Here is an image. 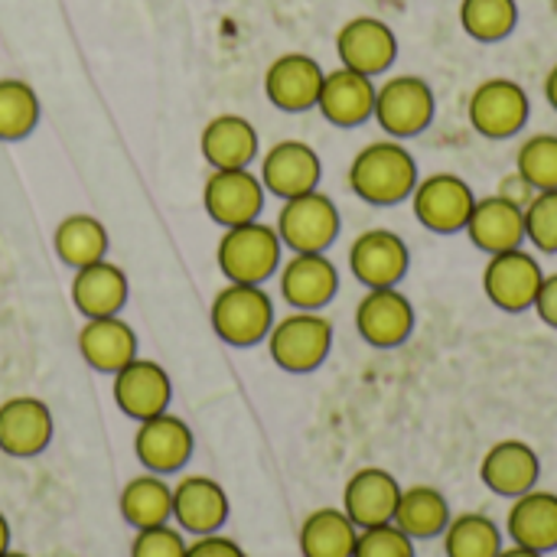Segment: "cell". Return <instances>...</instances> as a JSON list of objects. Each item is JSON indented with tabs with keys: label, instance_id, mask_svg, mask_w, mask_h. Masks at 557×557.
I'll use <instances>...</instances> for the list:
<instances>
[{
	"label": "cell",
	"instance_id": "obj_37",
	"mask_svg": "<svg viewBox=\"0 0 557 557\" xmlns=\"http://www.w3.org/2000/svg\"><path fill=\"white\" fill-rule=\"evenodd\" d=\"M525 242L557 255V189H539L525 202Z\"/></svg>",
	"mask_w": 557,
	"mask_h": 557
},
{
	"label": "cell",
	"instance_id": "obj_22",
	"mask_svg": "<svg viewBox=\"0 0 557 557\" xmlns=\"http://www.w3.org/2000/svg\"><path fill=\"white\" fill-rule=\"evenodd\" d=\"M539 476H542V460H539L535 447L525 441H516V437L496 441L480 460L483 486L503 499H516V496L535 490Z\"/></svg>",
	"mask_w": 557,
	"mask_h": 557
},
{
	"label": "cell",
	"instance_id": "obj_42",
	"mask_svg": "<svg viewBox=\"0 0 557 557\" xmlns=\"http://www.w3.org/2000/svg\"><path fill=\"white\" fill-rule=\"evenodd\" d=\"M545 101L557 111V62L548 69V75H545Z\"/></svg>",
	"mask_w": 557,
	"mask_h": 557
},
{
	"label": "cell",
	"instance_id": "obj_25",
	"mask_svg": "<svg viewBox=\"0 0 557 557\" xmlns=\"http://www.w3.org/2000/svg\"><path fill=\"white\" fill-rule=\"evenodd\" d=\"M503 532L512 545H522L542 555L557 552V493L535 486L509 499V516H506Z\"/></svg>",
	"mask_w": 557,
	"mask_h": 557
},
{
	"label": "cell",
	"instance_id": "obj_20",
	"mask_svg": "<svg viewBox=\"0 0 557 557\" xmlns=\"http://www.w3.org/2000/svg\"><path fill=\"white\" fill-rule=\"evenodd\" d=\"M323 65L307 52H284L264 72V95L274 108L300 114L317 108L323 88Z\"/></svg>",
	"mask_w": 557,
	"mask_h": 557
},
{
	"label": "cell",
	"instance_id": "obj_41",
	"mask_svg": "<svg viewBox=\"0 0 557 557\" xmlns=\"http://www.w3.org/2000/svg\"><path fill=\"white\" fill-rule=\"evenodd\" d=\"M532 310L539 313V320H542L545 326L557 330V274H545V281H542V287H539V297H535V307H532Z\"/></svg>",
	"mask_w": 557,
	"mask_h": 557
},
{
	"label": "cell",
	"instance_id": "obj_5",
	"mask_svg": "<svg viewBox=\"0 0 557 557\" xmlns=\"http://www.w3.org/2000/svg\"><path fill=\"white\" fill-rule=\"evenodd\" d=\"M434 111H437L434 88L421 75H408V72L392 75L375 88L372 121H379V127L395 140L424 134L434 121Z\"/></svg>",
	"mask_w": 557,
	"mask_h": 557
},
{
	"label": "cell",
	"instance_id": "obj_43",
	"mask_svg": "<svg viewBox=\"0 0 557 557\" xmlns=\"http://www.w3.org/2000/svg\"><path fill=\"white\" fill-rule=\"evenodd\" d=\"M496 557H548V555H542V552H532V548H522V545H512V542H509V545H506V548H503Z\"/></svg>",
	"mask_w": 557,
	"mask_h": 557
},
{
	"label": "cell",
	"instance_id": "obj_40",
	"mask_svg": "<svg viewBox=\"0 0 557 557\" xmlns=\"http://www.w3.org/2000/svg\"><path fill=\"white\" fill-rule=\"evenodd\" d=\"M186 557H248L245 548L235 539H225L222 532L215 535H199L196 542L186 545Z\"/></svg>",
	"mask_w": 557,
	"mask_h": 557
},
{
	"label": "cell",
	"instance_id": "obj_36",
	"mask_svg": "<svg viewBox=\"0 0 557 557\" xmlns=\"http://www.w3.org/2000/svg\"><path fill=\"white\" fill-rule=\"evenodd\" d=\"M516 176L529 189H557V134H532L516 150Z\"/></svg>",
	"mask_w": 557,
	"mask_h": 557
},
{
	"label": "cell",
	"instance_id": "obj_26",
	"mask_svg": "<svg viewBox=\"0 0 557 557\" xmlns=\"http://www.w3.org/2000/svg\"><path fill=\"white\" fill-rule=\"evenodd\" d=\"M127 297H131V281L108 258H101L88 268H78L72 274V307L85 320L117 317L124 310Z\"/></svg>",
	"mask_w": 557,
	"mask_h": 557
},
{
	"label": "cell",
	"instance_id": "obj_38",
	"mask_svg": "<svg viewBox=\"0 0 557 557\" xmlns=\"http://www.w3.org/2000/svg\"><path fill=\"white\" fill-rule=\"evenodd\" d=\"M352 557H418V552H414V539H408L395 522H385V525L359 529Z\"/></svg>",
	"mask_w": 557,
	"mask_h": 557
},
{
	"label": "cell",
	"instance_id": "obj_8",
	"mask_svg": "<svg viewBox=\"0 0 557 557\" xmlns=\"http://www.w3.org/2000/svg\"><path fill=\"white\" fill-rule=\"evenodd\" d=\"M476 199L480 196L473 193V186L463 176L431 173V176L418 180V186L411 193V212L428 232L454 235V232L467 228Z\"/></svg>",
	"mask_w": 557,
	"mask_h": 557
},
{
	"label": "cell",
	"instance_id": "obj_14",
	"mask_svg": "<svg viewBox=\"0 0 557 557\" xmlns=\"http://www.w3.org/2000/svg\"><path fill=\"white\" fill-rule=\"evenodd\" d=\"M356 330L372 349H395L414 333V304L398 287H369L356 304Z\"/></svg>",
	"mask_w": 557,
	"mask_h": 557
},
{
	"label": "cell",
	"instance_id": "obj_11",
	"mask_svg": "<svg viewBox=\"0 0 557 557\" xmlns=\"http://www.w3.org/2000/svg\"><path fill=\"white\" fill-rule=\"evenodd\" d=\"M411 268V251L405 238L392 228H366L349 245V271L369 287H398Z\"/></svg>",
	"mask_w": 557,
	"mask_h": 557
},
{
	"label": "cell",
	"instance_id": "obj_27",
	"mask_svg": "<svg viewBox=\"0 0 557 557\" xmlns=\"http://www.w3.org/2000/svg\"><path fill=\"white\" fill-rule=\"evenodd\" d=\"M78 356L85 359L88 369L114 375L131 359H137V333L131 330L127 320H121V313L85 320L78 330Z\"/></svg>",
	"mask_w": 557,
	"mask_h": 557
},
{
	"label": "cell",
	"instance_id": "obj_31",
	"mask_svg": "<svg viewBox=\"0 0 557 557\" xmlns=\"http://www.w3.org/2000/svg\"><path fill=\"white\" fill-rule=\"evenodd\" d=\"M359 529L343 512V506L313 509L300 525V555L304 557H352Z\"/></svg>",
	"mask_w": 557,
	"mask_h": 557
},
{
	"label": "cell",
	"instance_id": "obj_34",
	"mask_svg": "<svg viewBox=\"0 0 557 557\" xmlns=\"http://www.w3.org/2000/svg\"><path fill=\"white\" fill-rule=\"evenodd\" d=\"M519 23L516 0H460V26L476 42H503Z\"/></svg>",
	"mask_w": 557,
	"mask_h": 557
},
{
	"label": "cell",
	"instance_id": "obj_6",
	"mask_svg": "<svg viewBox=\"0 0 557 557\" xmlns=\"http://www.w3.org/2000/svg\"><path fill=\"white\" fill-rule=\"evenodd\" d=\"M470 127L486 140H509L525 131L532 117V98L529 91L506 75L486 78L470 91L467 101Z\"/></svg>",
	"mask_w": 557,
	"mask_h": 557
},
{
	"label": "cell",
	"instance_id": "obj_13",
	"mask_svg": "<svg viewBox=\"0 0 557 557\" xmlns=\"http://www.w3.org/2000/svg\"><path fill=\"white\" fill-rule=\"evenodd\" d=\"M111 395L114 405L124 418L131 421H147L157 418L163 411H170L173 401V382L166 375V369L160 362L150 359H131L124 369H117L111 375Z\"/></svg>",
	"mask_w": 557,
	"mask_h": 557
},
{
	"label": "cell",
	"instance_id": "obj_1",
	"mask_svg": "<svg viewBox=\"0 0 557 557\" xmlns=\"http://www.w3.org/2000/svg\"><path fill=\"white\" fill-rule=\"evenodd\" d=\"M418 180L414 153L395 137L366 144L349 163V189L369 206H398L411 199Z\"/></svg>",
	"mask_w": 557,
	"mask_h": 557
},
{
	"label": "cell",
	"instance_id": "obj_7",
	"mask_svg": "<svg viewBox=\"0 0 557 557\" xmlns=\"http://www.w3.org/2000/svg\"><path fill=\"white\" fill-rule=\"evenodd\" d=\"M277 235L284 248L297 251H326L339 238V209L323 189H310L304 196L284 199L277 212Z\"/></svg>",
	"mask_w": 557,
	"mask_h": 557
},
{
	"label": "cell",
	"instance_id": "obj_12",
	"mask_svg": "<svg viewBox=\"0 0 557 557\" xmlns=\"http://www.w3.org/2000/svg\"><path fill=\"white\" fill-rule=\"evenodd\" d=\"M264 183L258 173H251V166L242 170H212L202 189V202L212 222H219L222 228L232 225H245L261 219L264 209Z\"/></svg>",
	"mask_w": 557,
	"mask_h": 557
},
{
	"label": "cell",
	"instance_id": "obj_28",
	"mask_svg": "<svg viewBox=\"0 0 557 557\" xmlns=\"http://www.w3.org/2000/svg\"><path fill=\"white\" fill-rule=\"evenodd\" d=\"M199 150L212 170H242L258 157V131L242 114H215L199 134Z\"/></svg>",
	"mask_w": 557,
	"mask_h": 557
},
{
	"label": "cell",
	"instance_id": "obj_30",
	"mask_svg": "<svg viewBox=\"0 0 557 557\" xmlns=\"http://www.w3.org/2000/svg\"><path fill=\"white\" fill-rule=\"evenodd\" d=\"M117 509L134 532L166 525L173 522V486L157 473H140L124 483L117 496Z\"/></svg>",
	"mask_w": 557,
	"mask_h": 557
},
{
	"label": "cell",
	"instance_id": "obj_9",
	"mask_svg": "<svg viewBox=\"0 0 557 557\" xmlns=\"http://www.w3.org/2000/svg\"><path fill=\"white\" fill-rule=\"evenodd\" d=\"M542 281H545V271H542L539 258L525 248L490 255V261L483 268V294L490 297L493 307H499L506 313L532 310Z\"/></svg>",
	"mask_w": 557,
	"mask_h": 557
},
{
	"label": "cell",
	"instance_id": "obj_18",
	"mask_svg": "<svg viewBox=\"0 0 557 557\" xmlns=\"http://www.w3.org/2000/svg\"><path fill=\"white\" fill-rule=\"evenodd\" d=\"M463 232L473 242V248L486 255L522 248L525 245V202L512 199L509 193L483 196L476 199Z\"/></svg>",
	"mask_w": 557,
	"mask_h": 557
},
{
	"label": "cell",
	"instance_id": "obj_17",
	"mask_svg": "<svg viewBox=\"0 0 557 557\" xmlns=\"http://www.w3.org/2000/svg\"><path fill=\"white\" fill-rule=\"evenodd\" d=\"M55 434L52 411L42 398L13 395L0 405V450L13 460L39 457Z\"/></svg>",
	"mask_w": 557,
	"mask_h": 557
},
{
	"label": "cell",
	"instance_id": "obj_3",
	"mask_svg": "<svg viewBox=\"0 0 557 557\" xmlns=\"http://www.w3.org/2000/svg\"><path fill=\"white\" fill-rule=\"evenodd\" d=\"M264 343H268L271 362L281 372L307 375L326 362L333 349V323L320 310H294L274 320Z\"/></svg>",
	"mask_w": 557,
	"mask_h": 557
},
{
	"label": "cell",
	"instance_id": "obj_10",
	"mask_svg": "<svg viewBox=\"0 0 557 557\" xmlns=\"http://www.w3.org/2000/svg\"><path fill=\"white\" fill-rule=\"evenodd\" d=\"M336 55H339V65L375 78V75H385L395 65L398 36L385 20L362 13V16H352V20H346L339 26Z\"/></svg>",
	"mask_w": 557,
	"mask_h": 557
},
{
	"label": "cell",
	"instance_id": "obj_39",
	"mask_svg": "<svg viewBox=\"0 0 557 557\" xmlns=\"http://www.w3.org/2000/svg\"><path fill=\"white\" fill-rule=\"evenodd\" d=\"M186 539L180 529L166 525H153V529H140L131 542V557H186Z\"/></svg>",
	"mask_w": 557,
	"mask_h": 557
},
{
	"label": "cell",
	"instance_id": "obj_4",
	"mask_svg": "<svg viewBox=\"0 0 557 557\" xmlns=\"http://www.w3.org/2000/svg\"><path fill=\"white\" fill-rule=\"evenodd\" d=\"M209 320L225 346L248 349L268 339L277 317L261 284H225L209 307Z\"/></svg>",
	"mask_w": 557,
	"mask_h": 557
},
{
	"label": "cell",
	"instance_id": "obj_21",
	"mask_svg": "<svg viewBox=\"0 0 557 557\" xmlns=\"http://www.w3.org/2000/svg\"><path fill=\"white\" fill-rule=\"evenodd\" d=\"M281 294L294 310H323L339 290V271L326 258V251H297L281 271Z\"/></svg>",
	"mask_w": 557,
	"mask_h": 557
},
{
	"label": "cell",
	"instance_id": "obj_23",
	"mask_svg": "<svg viewBox=\"0 0 557 557\" xmlns=\"http://www.w3.org/2000/svg\"><path fill=\"white\" fill-rule=\"evenodd\" d=\"M398 499H401V483L395 480V473L382 467H362L346 480L343 512L356 522V529H372L395 519Z\"/></svg>",
	"mask_w": 557,
	"mask_h": 557
},
{
	"label": "cell",
	"instance_id": "obj_45",
	"mask_svg": "<svg viewBox=\"0 0 557 557\" xmlns=\"http://www.w3.org/2000/svg\"><path fill=\"white\" fill-rule=\"evenodd\" d=\"M0 557H29V555H23V552H13V548H10V552H3Z\"/></svg>",
	"mask_w": 557,
	"mask_h": 557
},
{
	"label": "cell",
	"instance_id": "obj_44",
	"mask_svg": "<svg viewBox=\"0 0 557 557\" xmlns=\"http://www.w3.org/2000/svg\"><path fill=\"white\" fill-rule=\"evenodd\" d=\"M3 552H10V522H7V516L0 512V555Z\"/></svg>",
	"mask_w": 557,
	"mask_h": 557
},
{
	"label": "cell",
	"instance_id": "obj_29",
	"mask_svg": "<svg viewBox=\"0 0 557 557\" xmlns=\"http://www.w3.org/2000/svg\"><path fill=\"white\" fill-rule=\"evenodd\" d=\"M454 512H450V503L447 496L437 490V486H428V483H418V486H408L401 490V499H398V509H395V525L414 539V542H431V539H441L444 529L450 525Z\"/></svg>",
	"mask_w": 557,
	"mask_h": 557
},
{
	"label": "cell",
	"instance_id": "obj_19",
	"mask_svg": "<svg viewBox=\"0 0 557 557\" xmlns=\"http://www.w3.org/2000/svg\"><path fill=\"white\" fill-rule=\"evenodd\" d=\"M228 512H232L228 493L212 476L193 473L173 486V522L180 532L193 539L222 532V525L228 522Z\"/></svg>",
	"mask_w": 557,
	"mask_h": 557
},
{
	"label": "cell",
	"instance_id": "obj_35",
	"mask_svg": "<svg viewBox=\"0 0 557 557\" xmlns=\"http://www.w3.org/2000/svg\"><path fill=\"white\" fill-rule=\"evenodd\" d=\"M39 124V98L23 78H0V140H23Z\"/></svg>",
	"mask_w": 557,
	"mask_h": 557
},
{
	"label": "cell",
	"instance_id": "obj_33",
	"mask_svg": "<svg viewBox=\"0 0 557 557\" xmlns=\"http://www.w3.org/2000/svg\"><path fill=\"white\" fill-rule=\"evenodd\" d=\"M444 557H496L506 548V532L486 512H460L441 535Z\"/></svg>",
	"mask_w": 557,
	"mask_h": 557
},
{
	"label": "cell",
	"instance_id": "obj_16",
	"mask_svg": "<svg viewBox=\"0 0 557 557\" xmlns=\"http://www.w3.org/2000/svg\"><path fill=\"white\" fill-rule=\"evenodd\" d=\"M323 160L307 140H277L261 157V183L277 199H294L310 189H320Z\"/></svg>",
	"mask_w": 557,
	"mask_h": 557
},
{
	"label": "cell",
	"instance_id": "obj_24",
	"mask_svg": "<svg viewBox=\"0 0 557 557\" xmlns=\"http://www.w3.org/2000/svg\"><path fill=\"white\" fill-rule=\"evenodd\" d=\"M375 78L352 72L346 65L333 69L323 75V88L317 98V111L336 124V127H359L366 121H372L375 111Z\"/></svg>",
	"mask_w": 557,
	"mask_h": 557
},
{
	"label": "cell",
	"instance_id": "obj_32",
	"mask_svg": "<svg viewBox=\"0 0 557 557\" xmlns=\"http://www.w3.org/2000/svg\"><path fill=\"white\" fill-rule=\"evenodd\" d=\"M52 245H55L59 261L65 268L78 271L108 255V228L101 219H95L88 212H72L55 225Z\"/></svg>",
	"mask_w": 557,
	"mask_h": 557
},
{
	"label": "cell",
	"instance_id": "obj_2",
	"mask_svg": "<svg viewBox=\"0 0 557 557\" xmlns=\"http://www.w3.org/2000/svg\"><path fill=\"white\" fill-rule=\"evenodd\" d=\"M281 255H284V242L277 228L255 219L222 232L215 248V264L228 284H264L281 271L284 264Z\"/></svg>",
	"mask_w": 557,
	"mask_h": 557
},
{
	"label": "cell",
	"instance_id": "obj_15",
	"mask_svg": "<svg viewBox=\"0 0 557 557\" xmlns=\"http://www.w3.org/2000/svg\"><path fill=\"white\" fill-rule=\"evenodd\" d=\"M193 447H196V441H193L189 424L170 411L147 418V421H137L134 457L140 460V467L147 473H157V476L180 473L189 463Z\"/></svg>",
	"mask_w": 557,
	"mask_h": 557
}]
</instances>
